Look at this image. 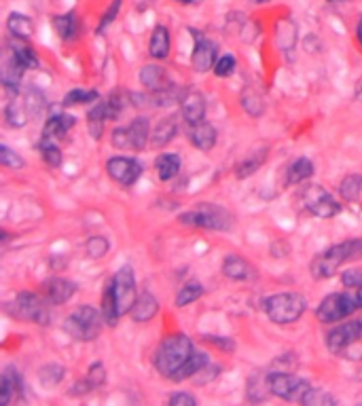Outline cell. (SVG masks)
I'll return each mask as SVG.
<instances>
[{
	"label": "cell",
	"instance_id": "cell-9",
	"mask_svg": "<svg viewBox=\"0 0 362 406\" xmlns=\"http://www.w3.org/2000/svg\"><path fill=\"white\" fill-rule=\"evenodd\" d=\"M301 199L303 205L309 214L318 216V218H333L341 212L339 201L324 189L320 184H311V187H305L301 191Z\"/></svg>",
	"mask_w": 362,
	"mask_h": 406
},
{
	"label": "cell",
	"instance_id": "cell-39",
	"mask_svg": "<svg viewBox=\"0 0 362 406\" xmlns=\"http://www.w3.org/2000/svg\"><path fill=\"white\" fill-rule=\"evenodd\" d=\"M24 102H26V108H28L30 119H32V117H34V119H39V117L43 115V110L47 108V100H45V95H43L39 89H34V87L26 91Z\"/></svg>",
	"mask_w": 362,
	"mask_h": 406
},
{
	"label": "cell",
	"instance_id": "cell-47",
	"mask_svg": "<svg viewBox=\"0 0 362 406\" xmlns=\"http://www.w3.org/2000/svg\"><path fill=\"white\" fill-rule=\"evenodd\" d=\"M0 165H5V167H13V169H19V167H24L26 165V161L15 153V151H11L9 146H0Z\"/></svg>",
	"mask_w": 362,
	"mask_h": 406
},
{
	"label": "cell",
	"instance_id": "cell-18",
	"mask_svg": "<svg viewBox=\"0 0 362 406\" xmlns=\"http://www.w3.org/2000/svg\"><path fill=\"white\" fill-rule=\"evenodd\" d=\"M24 70L26 68L15 59V55L11 51H7L5 57H3V64H0V81H3V85L7 87V91L15 93L19 89Z\"/></svg>",
	"mask_w": 362,
	"mask_h": 406
},
{
	"label": "cell",
	"instance_id": "cell-27",
	"mask_svg": "<svg viewBox=\"0 0 362 406\" xmlns=\"http://www.w3.org/2000/svg\"><path fill=\"white\" fill-rule=\"evenodd\" d=\"M53 26H55V32H57V36L62 41H75L79 36V17H77L75 11L64 13V15H55Z\"/></svg>",
	"mask_w": 362,
	"mask_h": 406
},
{
	"label": "cell",
	"instance_id": "cell-2",
	"mask_svg": "<svg viewBox=\"0 0 362 406\" xmlns=\"http://www.w3.org/2000/svg\"><path fill=\"white\" fill-rule=\"evenodd\" d=\"M193 356V343L187 335H172L165 337L155 353V368L161 377L172 379L180 368L185 366V362Z\"/></svg>",
	"mask_w": 362,
	"mask_h": 406
},
{
	"label": "cell",
	"instance_id": "cell-29",
	"mask_svg": "<svg viewBox=\"0 0 362 406\" xmlns=\"http://www.w3.org/2000/svg\"><path fill=\"white\" fill-rule=\"evenodd\" d=\"M7 30L11 32L13 39H19V41H28L34 36V24L24 13H11L7 19Z\"/></svg>",
	"mask_w": 362,
	"mask_h": 406
},
{
	"label": "cell",
	"instance_id": "cell-60",
	"mask_svg": "<svg viewBox=\"0 0 362 406\" xmlns=\"http://www.w3.org/2000/svg\"><path fill=\"white\" fill-rule=\"evenodd\" d=\"M176 3H180V5H193L195 0H176Z\"/></svg>",
	"mask_w": 362,
	"mask_h": 406
},
{
	"label": "cell",
	"instance_id": "cell-44",
	"mask_svg": "<svg viewBox=\"0 0 362 406\" xmlns=\"http://www.w3.org/2000/svg\"><path fill=\"white\" fill-rule=\"evenodd\" d=\"M269 391V383H267V375H255L248 381V400L250 402H261L265 398V394Z\"/></svg>",
	"mask_w": 362,
	"mask_h": 406
},
{
	"label": "cell",
	"instance_id": "cell-59",
	"mask_svg": "<svg viewBox=\"0 0 362 406\" xmlns=\"http://www.w3.org/2000/svg\"><path fill=\"white\" fill-rule=\"evenodd\" d=\"M356 299H358V307L362 309V286H360L358 292H356Z\"/></svg>",
	"mask_w": 362,
	"mask_h": 406
},
{
	"label": "cell",
	"instance_id": "cell-8",
	"mask_svg": "<svg viewBox=\"0 0 362 406\" xmlns=\"http://www.w3.org/2000/svg\"><path fill=\"white\" fill-rule=\"evenodd\" d=\"M267 383L273 396L288 402H301L311 387L303 377H297L293 373H269Z\"/></svg>",
	"mask_w": 362,
	"mask_h": 406
},
{
	"label": "cell",
	"instance_id": "cell-23",
	"mask_svg": "<svg viewBox=\"0 0 362 406\" xmlns=\"http://www.w3.org/2000/svg\"><path fill=\"white\" fill-rule=\"evenodd\" d=\"M157 311H159V303H157V299L153 297V294H149V292H142L140 297L136 299V303H134V307H132L129 315H132V320H134V322L144 324V322L153 320V317L157 315Z\"/></svg>",
	"mask_w": 362,
	"mask_h": 406
},
{
	"label": "cell",
	"instance_id": "cell-4",
	"mask_svg": "<svg viewBox=\"0 0 362 406\" xmlns=\"http://www.w3.org/2000/svg\"><path fill=\"white\" fill-rule=\"evenodd\" d=\"M178 220L183 225L197 227V229H208V231H229L233 218L231 214L214 203H199V207L180 214Z\"/></svg>",
	"mask_w": 362,
	"mask_h": 406
},
{
	"label": "cell",
	"instance_id": "cell-20",
	"mask_svg": "<svg viewBox=\"0 0 362 406\" xmlns=\"http://www.w3.org/2000/svg\"><path fill=\"white\" fill-rule=\"evenodd\" d=\"M127 140L132 151H144L151 144V123L147 117H136L127 125Z\"/></svg>",
	"mask_w": 362,
	"mask_h": 406
},
{
	"label": "cell",
	"instance_id": "cell-26",
	"mask_svg": "<svg viewBox=\"0 0 362 406\" xmlns=\"http://www.w3.org/2000/svg\"><path fill=\"white\" fill-rule=\"evenodd\" d=\"M170 47H172L170 30L165 26H157L149 41V55L155 59H165L170 55Z\"/></svg>",
	"mask_w": 362,
	"mask_h": 406
},
{
	"label": "cell",
	"instance_id": "cell-14",
	"mask_svg": "<svg viewBox=\"0 0 362 406\" xmlns=\"http://www.w3.org/2000/svg\"><path fill=\"white\" fill-rule=\"evenodd\" d=\"M24 391V379H21V373L19 368L9 364L5 366L3 371V377H0V404H11V400L15 396H19Z\"/></svg>",
	"mask_w": 362,
	"mask_h": 406
},
{
	"label": "cell",
	"instance_id": "cell-62",
	"mask_svg": "<svg viewBox=\"0 0 362 406\" xmlns=\"http://www.w3.org/2000/svg\"><path fill=\"white\" fill-rule=\"evenodd\" d=\"M329 3H333V0H329Z\"/></svg>",
	"mask_w": 362,
	"mask_h": 406
},
{
	"label": "cell",
	"instance_id": "cell-41",
	"mask_svg": "<svg viewBox=\"0 0 362 406\" xmlns=\"http://www.w3.org/2000/svg\"><path fill=\"white\" fill-rule=\"evenodd\" d=\"M96 100H100V93L96 89H72L70 93L64 95L62 106L64 108H70V106L89 104V102H96Z\"/></svg>",
	"mask_w": 362,
	"mask_h": 406
},
{
	"label": "cell",
	"instance_id": "cell-1",
	"mask_svg": "<svg viewBox=\"0 0 362 406\" xmlns=\"http://www.w3.org/2000/svg\"><path fill=\"white\" fill-rule=\"evenodd\" d=\"M358 258H362V237L331 246L327 252H322L314 258L309 269L314 279H329L339 271L341 265L350 261H358Z\"/></svg>",
	"mask_w": 362,
	"mask_h": 406
},
{
	"label": "cell",
	"instance_id": "cell-13",
	"mask_svg": "<svg viewBox=\"0 0 362 406\" xmlns=\"http://www.w3.org/2000/svg\"><path fill=\"white\" fill-rule=\"evenodd\" d=\"M195 36V49H193V55H191V64H193V70L197 72H208L216 66V62H219V49H216V45L206 39V36L197 34L195 30H191Z\"/></svg>",
	"mask_w": 362,
	"mask_h": 406
},
{
	"label": "cell",
	"instance_id": "cell-3",
	"mask_svg": "<svg viewBox=\"0 0 362 406\" xmlns=\"http://www.w3.org/2000/svg\"><path fill=\"white\" fill-rule=\"evenodd\" d=\"M307 309V299L299 292H280L265 301V313L273 324L286 326L297 322Z\"/></svg>",
	"mask_w": 362,
	"mask_h": 406
},
{
	"label": "cell",
	"instance_id": "cell-50",
	"mask_svg": "<svg viewBox=\"0 0 362 406\" xmlns=\"http://www.w3.org/2000/svg\"><path fill=\"white\" fill-rule=\"evenodd\" d=\"M235 70V57L233 55H223V57H219V62H216V66H214V75L216 77H229L231 72Z\"/></svg>",
	"mask_w": 362,
	"mask_h": 406
},
{
	"label": "cell",
	"instance_id": "cell-10",
	"mask_svg": "<svg viewBox=\"0 0 362 406\" xmlns=\"http://www.w3.org/2000/svg\"><path fill=\"white\" fill-rule=\"evenodd\" d=\"M113 294H115V303H117V311L119 315H125L132 311L134 303H136V277H134V269L129 265H123L115 277H113Z\"/></svg>",
	"mask_w": 362,
	"mask_h": 406
},
{
	"label": "cell",
	"instance_id": "cell-19",
	"mask_svg": "<svg viewBox=\"0 0 362 406\" xmlns=\"http://www.w3.org/2000/svg\"><path fill=\"white\" fill-rule=\"evenodd\" d=\"M75 123H77V119L72 117V115H66V113H51L49 115V119H47V123H45V127H43V138H47V140H66V136H68V131L75 127Z\"/></svg>",
	"mask_w": 362,
	"mask_h": 406
},
{
	"label": "cell",
	"instance_id": "cell-6",
	"mask_svg": "<svg viewBox=\"0 0 362 406\" xmlns=\"http://www.w3.org/2000/svg\"><path fill=\"white\" fill-rule=\"evenodd\" d=\"M49 301L39 297L34 292H19L15 301L11 305H7V311L17 317V320H26V322H34L39 326H47L51 320L49 313Z\"/></svg>",
	"mask_w": 362,
	"mask_h": 406
},
{
	"label": "cell",
	"instance_id": "cell-55",
	"mask_svg": "<svg viewBox=\"0 0 362 406\" xmlns=\"http://www.w3.org/2000/svg\"><path fill=\"white\" fill-rule=\"evenodd\" d=\"M113 146L119 151H125L129 149V140H127V127H117L113 129V138H111Z\"/></svg>",
	"mask_w": 362,
	"mask_h": 406
},
{
	"label": "cell",
	"instance_id": "cell-53",
	"mask_svg": "<svg viewBox=\"0 0 362 406\" xmlns=\"http://www.w3.org/2000/svg\"><path fill=\"white\" fill-rule=\"evenodd\" d=\"M168 404H172V406H195L197 400L187 391H176L168 398Z\"/></svg>",
	"mask_w": 362,
	"mask_h": 406
},
{
	"label": "cell",
	"instance_id": "cell-57",
	"mask_svg": "<svg viewBox=\"0 0 362 406\" xmlns=\"http://www.w3.org/2000/svg\"><path fill=\"white\" fill-rule=\"evenodd\" d=\"M354 98L362 104V77L356 81V89H354Z\"/></svg>",
	"mask_w": 362,
	"mask_h": 406
},
{
	"label": "cell",
	"instance_id": "cell-49",
	"mask_svg": "<svg viewBox=\"0 0 362 406\" xmlns=\"http://www.w3.org/2000/svg\"><path fill=\"white\" fill-rule=\"evenodd\" d=\"M106 113H108V119H117L121 113H123V98L121 93H111L106 98Z\"/></svg>",
	"mask_w": 362,
	"mask_h": 406
},
{
	"label": "cell",
	"instance_id": "cell-58",
	"mask_svg": "<svg viewBox=\"0 0 362 406\" xmlns=\"http://www.w3.org/2000/svg\"><path fill=\"white\" fill-rule=\"evenodd\" d=\"M356 39H358V43L362 47V19L358 21V28H356Z\"/></svg>",
	"mask_w": 362,
	"mask_h": 406
},
{
	"label": "cell",
	"instance_id": "cell-33",
	"mask_svg": "<svg viewBox=\"0 0 362 406\" xmlns=\"http://www.w3.org/2000/svg\"><path fill=\"white\" fill-rule=\"evenodd\" d=\"M208 366V356L206 353H199V351H193V356L185 362V366L180 368V371L172 377L174 381H185L193 375H197L199 371H203V368Z\"/></svg>",
	"mask_w": 362,
	"mask_h": 406
},
{
	"label": "cell",
	"instance_id": "cell-32",
	"mask_svg": "<svg viewBox=\"0 0 362 406\" xmlns=\"http://www.w3.org/2000/svg\"><path fill=\"white\" fill-rule=\"evenodd\" d=\"M64 375H66V368L57 362H49L45 366L39 368V381L43 387H55L64 381Z\"/></svg>",
	"mask_w": 362,
	"mask_h": 406
},
{
	"label": "cell",
	"instance_id": "cell-25",
	"mask_svg": "<svg viewBox=\"0 0 362 406\" xmlns=\"http://www.w3.org/2000/svg\"><path fill=\"white\" fill-rule=\"evenodd\" d=\"M311 176H314V163H311V159L299 157L297 161H293L291 165H288L284 184H286V187H295V184H301L307 178H311Z\"/></svg>",
	"mask_w": 362,
	"mask_h": 406
},
{
	"label": "cell",
	"instance_id": "cell-16",
	"mask_svg": "<svg viewBox=\"0 0 362 406\" xmlns=\"http://www.w3.org/2000/svg\"><path fill=\"white\" fill-rule=\"evenodd\" d=\"M77 294V284L66 277H51L45 282V297L51 305H64Z\"/></svg>",
	"mask_w": 362,
	"mask_h": 406
},
{
	"label": "cell",
	"instance_id": "cell-15",
	"mask_svg": "<svg viewBox=\"0 0 362 406\" xmlns=\"http://www.w3.org/2000/svg\"><path fill=\"white\" fill-rule=\"evenodd\" d=\"M180 110H183V117L189 125H195V123H201L203 117H206V98L201 91L197 89H191L183 95L180 100Z\"/></svg>",
	"mask_w": 362,
	"mask_h": 406
},
{
	"label": "cell",
	"instance_id": "cell-34",
	"mask_svg": "<svg viewBox=\"0 0 362 406\" xmlns=\"http://www.w3.org/2000/svg\"><path fill=\"white\" fill-rule=\"evenodd\" d=\"M9 51L15 55V59L28 70V68H36L39 66V57H36V51L24 43H19V39H13L9 41Z\"/></svg>",
	"mask_w": 362,
	"mask_h": 406
},
{
	"label": "cell",
	"instance_id": "cell-31",
	"mask_svg": "<svg viewBox=\"0 0 362 406\" xmlns=\"http://www.w3.org/2000/svg\"><path fill=\"white\" fill-rule=\"evenodd\" d=\"M108 119V113H106V100H102L100 104H96L89 113H87V127H89V133L93 140H100L102 138V131H104V121Z\"/></svg>",
	"mask_w": 362,
	"mask_h": 406
},
{
	"label": "cell",
	"instance_id": "cell-7",
	"mask_svg": "<svg viewBox=\"0 0 362 406\" xmlns=\"http://www.w3.org/2000/svg\"><path fill=\"white\" fill-rule=\"evenodd\" d=\"M356 309H358L356 297H352L347 292H335V294H329V297L318 305L316 317L324 324H333V322L345 320Z\"/></svg>",
	"mask_w": 362,
	"mask_h": 406
},
{
	"label": "cell",
	"instance_id": "cell-30",
	"mask_svg": "<svg viewBox=\"0 0 362 406\" xmlns=\"http://www.w3.org/2000/svg\"><path fill=\"white\" fill-rule=\"evenodd\" d=\"M239 104L244 108V113L250 117H261L265 113V100L255 87H244L239 95Z\"/></svg>",
	"mask_w": 362,
	"mask_h": 406
},
{
	"label": "cell",
	"instance_id": "cell-5",
	"mask_svg": "<svg viewBox=\"0 0 362 406\" xmlns=\"http://www.w3.org/2000/svg\"><path fill=\"white\" fill-rule=\"evenodd\" d=\"M102 322H104V315L102 311H98L96 307H89V305H81L77 311H72V315L66 320L64 328L70 337H75L77 341H93L98 339V335L102 332Z\"/></svg>",
	"mask_w": 362,
	"mask_h": 406
},
{
	"label": "cell",
	"instance_id": "cell-45",
	"mask_svg": "<svg viewBox=\"0 0 362 406\" xmlns=\"http://www.w3.org/2000/svg\"><path fill=\"white\" fill-rule=\"evenodd\" d=\"M339 400L333 398L329 391H324V389H314L309 387V391L305 394V398L301 400V404H309V406H322V404H327V406H333L337 404Z\"/></svg>",
	"mask_w": 362,
	"mask_h": 406
},
{
	"label": "cell",
	"instance_id": "cell-61",
	"mask_svg": "<svg viewBox=\"0 0 362 406\" xmlns=\"http://www.w3.org/2000/svg\"><path fill=\"white\" fill-rule=\"evenodd\" d=\"M250 3H257V5H265V3H269V0H250Z\"/></svg>",
	"mask_w": 362,
	"mask_h": 406
},
{
	"label": "cell",
	"instance_id": "cell-21",
	"mask_svg": "<svg viewBox=\"0 0 362 406\" xmlns=\"http://www.w3.org/2000/svg\"><path fill=\"white\" fill-rule=\"evenodd\" d=\"M216 138H219V133H216L214 125H210L206 121L189 125V140L197 151H203V153L212 151L216 144Z\"/></svg>",
	"mask_w": 362,
	"mask_h": 406
},
{
	"label": "cell",
	"instance_id": "cell-46",
	"mask_svg": "<svg viewBox=\"0 0 362 406\" xmlns=\"http://www.w3.org/2000/svg\"><path fill=\"white\" fill-rule=\"evenodd\" d=\"M108 250H111V243H108V239L102 237V235L89 237L87 243H85V252H87L89 258H104L108 254Z\"/></svg>",
	"mask_w": 362,
	"mask_h": 406
},
{
	"label": "cell",
	"instance_id": "cell-22",
	"mask_svg": "<svg viewBox=\"0 0 362 406\" xmlns=\"http://www.w3.org/2000/svg\"><path fill=\"white\" fill-rule=\"evenodd\" d=\"M140 83L149 91H161V89H168L172 85L168 75H165V68H161L157 64H147L140 70Z\"/></svg>",
	"mask_w": 362,
	"mask_h": 406
},
{
	"label": "cell",
	"instance_id": "cell-40",
	"mask_svg": "<svg viewBox=\"0 0 362 406\" xmlns=\"http://www.w3.org/2000/svg\"><path fill=\"white\" fill-rule=\"evenodd\" d=\"M39 149H41V155H43V161L51 167V169H57L62 165V151L60 146L53 142V140H47V138H41L39 142Z\"/></svg>",
	"mask_w": 362,
	"mask_h": 406
},
{
	"label": "cell",
	"instance_id": "cell-38",
	"mask_svg": "<svg viewBox=\"0 0 362 406\" xmlns=\"http://www.w3.org/2000/svg\"><path fill=\"white\" fill-rule=\"evenodd\" d=\"M362 193V176L360 174H350L341 180L339 184V195L343 201H356Z\"/></svg>",
	"mask_w": 362,
	"mask_h": 406
},
{
	"label": "cell",
	"instance_id": "cell-11",
	"mask_svg": "<svg viewBox=\"0 0 362 406\" xmlns=\"http://www.w3.org/2000/svg\"><path fill=\"white\" fill-rule=\"evenodd\" d=\"M362 337V320H350L345 324H339L327 335V347L331 353L339 356L343 353L350 345L360 341Z\"/></svg>",
	"mask_w": 362,
	"mask_h": 406
},
{
	"label": "cell",
	"instance_id": "cell-36",
	"mask_svg": "<svg viewBox=\"0 0 362 406\" xmlns=\"http://www.w3.org/2000/svg\"><path fill=\"white\" fill-rule=\"evenodd\" d=\"M102 315H104V322L108 326H115L117 320L121 317L119 311H117V303H115V294H113V284H108L104 294H102Z\"/></svg>",
	"mask_w": 362,
	"mask_h": 406
},
{
	"label": "cell",
	"instance_id": "cell-43",
	"mask_svg": "<svg viewBox=\"0 0 362 406\" xmlns=\"http://www.w3.org/2000/svg\"><path fill=\"white\" fill-rule=\"evenodd\" d=\"M203 294V286L193 282V284H187L178 290V297H176V307H187L191 305L193 301H197L199 297Z\"/></svg>",
	"mask_w": 362,
	"mask_h": 406
},
{
	"label": "cell",
	"instance_id": "cell-17",
	"mask_svg": "<svg viewBox=\"0 0 362 406\" xmlns=\"http://www.w3.org/2000/svg\"><path fill=\"white\" fill-rule=\"evenodd\" d=\"M223 273L225 277L233 279V282H252L257 279V269L252 267L246 258L237 256V254H229L223 261Z\"/></svg>",
	"mask_w": 362,
	"mask_h": 406
},
{
	"label": "cell",
	"instance_id": "cell-24",
	"mask_svg": "<svg viewBox=\"0 0 362 406\" xmlns=\"http://www.w3.org/2000/svg\"><path fill=\"white\" fill-rule=\"evenodd\" d=\"M178 133V119L172 117H163L151 131V146L153 149H163L165 144H170Z\"/></svg>",
	"mask_w": 362,
	"mask_h": 406
},
{
	"label": "cell",
	"instance_id": "cell-54",
	"mask_svg": "<svg viewBox=\"0 0 362 406\" xmlns=\"http://www.w3.org/2000/svg\"><path fill=\"white\" fill-rule=\"evenodd\" d=\"M203 341L212 343L214 347H219V349H223V351H233V349H235V341H233V339H229V337H214V335H206V337H203Z\"/></svg>",
	"mask_w": 362,
	"mask_h": 406
},
{
	"label": "cell",
	"instance_id": "cell-42",
	"mask_svg": "<svg viewBox=\"0 0 362 406\" xmlns=\"http://www.w3.org/2000/svg\"><path fill=\"white\" fill-rule=\"evenodd\" d=\"M265 159H267V149H263V151L257 153L255 157H248L246 161H242L239 165H235V178L244 180V178L252 176V174H255V172L265 163Z\"/></svg>",
	"mask_w": 362,
	"mask_h": 406
},
{
	"label": "cell",
	"instance_id": "cell-37",
	"mask_svg": "<svg viewBox=\"0 0 362 406\" xmlns=\"http://www.w3.org/2000/svg\"><path fill=\"white\" fill-rule=\"evenodd\" d=\"M5 119H7L9 127H24L30 121L26 102H9L5 108Z\"/></svg>",
	"mask_w": 362,
	"mask_h": 406
},
{
	"label": "cell",
	"instance_id": "cell-48",
	"mask_svg": "<svg viewBox=\"0 0 362 406\" xmlns=\"http://www.w3.org/2000/svg\"><path fill=\"white\" fill-rule=\"evenodd\" d=\"M85 377L89 379V383L93 385V389L102 387V385L106 383V368H104V364H102V362H93V364L89 366V371H87Z\"/></svg>",
	"mask_w": 362,
	"mask_h": 406
},
{
	"label": "cell",
	"instance_id": "cell-12",
	"mask_svg": "<svg viewBox=\"0 0 362 406\" xmlns=\"http://www.w3.org/2000/svg\"><path fill=\"white\" fill-rule=\"evenodd\" d=\"M106 172L121 187H134L142 176V165L129 157H113L106 163Z\"/></svg>",
	"mask_w": 362,
	"mask_h": 406
},
{
	"label": "cell",
	"instance_id": "cell-51",
	"mask_svg": "<svg viewBox=\"0 0 362 406\" xmlns=\"http://www.w3.org/2000/svg\"><path fill=\"white\" fill-rule=\"evenodd\" d=\"M121 3L123 0H113V5H111V9H108L106 13H104V17L100 19V24H98V28H96V32L100 34V32H104L108 26H111L113 21H115V17L119 15V9H121Z\"/></svg>",
	"mask_w": 362,
	"mask_h": 406
},
{
	"label": "cell",
	"instance_id": "cell-35",
	"mask_svg": "<svg viewBox=\"0 0 362 406\" xmlns=\"http://www.w3.org/2000/svg\"><path fill=\"white\" fill-rule=\"evenodd\" d=\"M178 172H180V157L176 153H168V155L157 157V176H159V180L168 182Z\"/></svg>",
	"mask_w": 362,
	"mask_h": 406
},
{
	"label": "cell",
	"instance_id": "cell-52",
	"mask_svg": "<svg viewBox=\"0 0 362 406\" xmlns=\"http://www.w3.org/2000/svg\"><path fill=\"white\" fill-rule=\"evenodd\" d=\"M341 284L345 288H360L362 286V269H350L341 273Z\"/></svg>",
	"mask_w": 362,
	"mask_h": 406
},
{
	"label": "cell",
	"instance_id": "cell-28",
	"mask_svg": "<svg viewBox=\"0 0 362 406\" xmlns=\"http://www.w3.org/2000/svg\"><path fill=\"white\" fill-rule=\"evenodd\" d=\"M275 43L282 51L291 53L297 45V26L291 19H282L275 26Z\"/></svg>",
	"mask_w": 362,
	"mask_h": 406
},
{
	"label": "cell",
	"instance_id": "cell-56",
	"mask_svg": "<svg viewBox=\"0 0 362 406\" xmlns=\"http://www.w3.org/2000/svg\"><path fill=\"white\" fill-rule=\"evenodd\" d=\"M93 389V385L89 383V379L85 377V379H81L75 387H72V394H75V396H83V394H89Z\"/></svg>",
	"mask_w": 362,
	"mask_h": 406
}]
</instances>
